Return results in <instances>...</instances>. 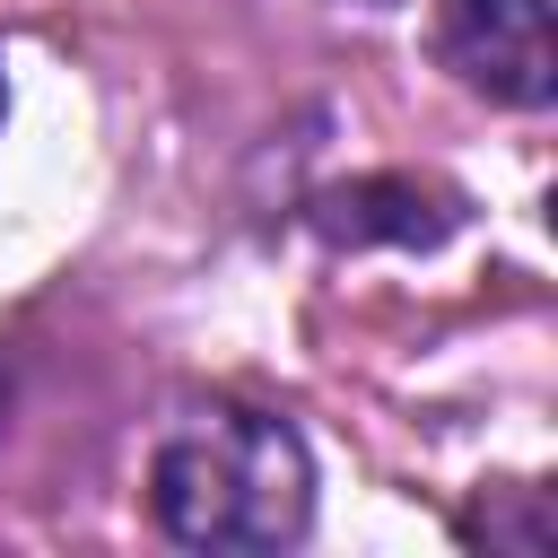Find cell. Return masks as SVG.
<instances>
[{"label":"cell","instance_id":"cell-5","mask_svg":"<svg viewBox=\"0 0 558 558\" xmlns=\"http://www.w3.org/2000/svg\"><path fill=\"white\" fill-rule=\"evenodd\" d=\"M0 410H9V384H0Z\"/></svg>","mask_w":558,"mask_h":558},{"label":"cell","instance_id":"cell-2","mask_svg":"<svg viewBox=\"0 0 558 558\" xmlns=\"http://www.w3.org/2000/svg\"><path fill=\"white\" fill-rule=\"evenodd\" d=\"M436 61L514 113H541L558 96V44L549 0H436Z\"/></svg>","mask_w":558,"mask_h":558},{"label":"cell","instance_id":"cell-4","mask_svg":"<svg viewBox=\"0 0 558 558\" xmlns=\"http://www.w3.org/2000/svg\"><path fill=\"white\" fill-rule=\"evenodd\" d=\"M0 122H9V61H0Z\"/></svg>","mask_w":558,"mask_h":558},{"label":"cell","instance_id":"cell-1","mask_svg":"<svg viewBox=\"0 0 558 558\" xmlns=\"http://www.w3.org/2000/svg\"><path fill=\"white\" fill-rule=\"evenodd\" d=\"M148 514L183 549H288L314 523V453L279 410L192 401L148 453Z\"/></svg>","mask_w":558,"mask_h":558},{"label":"cell","instance_id":"cell-3","mask_svg":"<svg viewBox=\"0 0 558 558\" xmlns=\"http://www.w3.org/2000/svg\"><path fill=\"white\" fill-rule=\"evenodd\" d=\"M453 218H462L453 192H436L418 174H366V183H340V192L314 201V227L349 253L357 244H445Z\"/></svg>","mask_w":558,"mask_h":558}]
</instances>
